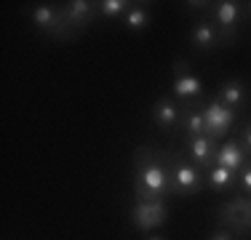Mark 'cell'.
<instances>
[{"instance_id": "6da1fadb", "label": "cell", "mask_w": 251, "mask_h": 240, "mask_svg": "<svg viewBox=\"0 0 251 240\" xmlns=\"http://www.w3.org/2000/svg\"><path fill=\"white\" fill-rule=\"evenodd\" d=\"M134 192L136 200H166V195H171V166L169 155H163L160 149L139 147L134 155Z\"/></svg>"}, {"instance_id": "7a4b0ae2", "label": "cell", "mask_w": 251, "mask_h": 240, "mask_svg": "<svg viewBox=\"0 0 251 240\" xmlns=\"http://www.w3.org/2000/svg\"><path fill=\"white\" fill-rule=\"evenodd\" d=\"M169 166H171V195L174 197H193L198 195L203 187V173L195 163H190L187 158H182L179 152L169 155Z\"/></svg>"}, {"instance_id": "3957f363", "label": "cell", "mask_w": 251, "mask_h": 240, "mask_svg": "<svg viewBox=\"0 0 251 240\" xmlns=\"http://www.w3.org/2000/svg\"><path fill=\"white\" fill-rule=\"evenodd\" d=\"M217 216L232 235H249L251 232V197L238 195L232 200H225L219 206Z\"/></svg>"}, {"instance_id": "277c9868", "label": "cell", "mask_w": 251, "mask_h": 240, "mask_svg": "<svg viewBox=\"0 0 251 240\" xmlns=\"http://www.w3.org/2000/svg\"><path fill=\"white\" fill-rule=\"evenodd\" d=\"M169 221V208L166 200H136L131 208V224L139 232H150L158 230Z\"/></svg>"}, {"instance_id": "5b68a950", "label": "cell", "mask_w": 251, "mask_h": 240, "mask_svg": "<svg viewBox=\"0 0 251 240\" xmlns=\"http://www.w3.org/2000/svg\"><path fill=\"white\" fill-rule=\"evenodd\" d=\"M203 120H206V136L222 139L227 131L232 128V123H235V110H230L219 99H214L203 107Z\"/></svg>"}, {"instance_id": "8992f818", "label": "cell", "mask_w": 251, "mask_h": 240, "mask_svg": "<svg viewBox=\"0 0 251 240\" xmlns=\"http://www.w3.org/2000/svg\"><path fill=\"white\" fill-rule=\"evenodd\" d=\"M201 94H203V83L190 72V64L184 59H176L174 62V96L182 104H187V101L201 99Z\"/></svg>"}, {"instance_id": "52a82bcc", "label": "cell", "mask_w": 251, "mask_h": 240, "mask_svg": "<svg viewBox=\"0 0 251 240\" xmlns=\"http://www.w3.org/2000/svg\"><path fill=\"white\" fill-rule=\"evenodd\" d=\"M94 14H97V3H91V0H73V3H67L62 8V27H59L56 38H67L64 29H73V32L83 29L94 19Z\"/></svg>"}, {"instance_id": "ba28073f", "label": "cell", "mask_w": 251, "mask_h": 240, "mask_svg": "<svg viewBox=\"0 0 251 240\" xmlns=\"http://www.w3.org/2000/svg\"><path fill=\"white\" fill-rule=\"evenodd\" d=\"M214 16H217V27H219L222 46L230 43V40L235 38L238 22H241V3H235V0H222V3H217Z\"/></svg>"}, {"instance_id": "9c48e42d", "label": "cell", "mask_w": 251, "mask_h": 240, "mask_svg": "<svg viewBox=\"0 0 251 240\" xmlns=\"http://www.w3.org/2000/svg\"><path fill=\"white\" fill-rule=\"evenodd\" d=\"M184 144H187V155L190 160H193L198 168H211L214 166V158H217V144H214L211 136H190V139H184Z\"/></svg>"}, {"instance_id": "30bf717a", "label": "cell", "mask_w": 251, "mask_h": 240, "mask_svg": "<svg viewBox=\"0 0 251 240\" xmlns=\"http://www.w3.org/2000/svg\"><path fill=\"white\" fill-rule=\"evenodd\" d=\"M246 158H249V152L243 149L241 139H230V142H222V144H219L214 163L230 168L232 173H241V168L246 166Z\"/></svg>"}, {"instance_id": "8fae6325", "label": "cell", "mask_w": 251, "mask_h": 240, "mask_svg": "<svg viewBox=\"0 0 251 240\" xmlns=\"http://www.w3.org/2000/svg\"><path fill=\"white\" fill-rule=\"evenodd\" d=\"M152 123L163 131H171L182 123V107L176 104L171 96H160L152 107Z\"/></svg>"}, {"instance_id": "7c38bea8", "label": "cell", "mask_w": 251, "mask_h": 240, "mask_svg": "<svg viewBox=\"0 0 251 240\" xmlns=\"http://www.w3.org/2000/svg\"><path fill=\"white\" fill-rule=\"evenodd\" d=\"M29 19H32V24L40 29V32L59 35V27H62V11H56L49 3H38V5L29 8Z\"/></svg>"}, {"instance_id": "4fadbf2b", "label": "cell", "mask_w": 251, "mask_h": 240, "mask_svg": "<svg viewBox=\"0 0 251 240\" xmlns=\"http://www.w3.org/2000/svg\"><path fill=\"white\" fill-rule=\"evenodd\" d=\"M190 40L198 51H214L217 46H222V38H219V27L208 19H198L190 32Z\"/></svg>"}, {"instance_id": "5bb4252c", "label": "cell", "mask_w": 251, "mask_h": 240, "mask_svg": "<svg viewBox=\"0 0 251 240\" xmlns=\"http://www.w3.org/2000/svg\"><path fill=\"white\" fill-rule=\"evenodd\" d=\"M206 182H208V187H211V190L225 192V190H230V187H235V184H238V173H232L230 168L214 163L211 168H206Z\"/></svg>"}, {"instance_id": "9a60e30c", "label": "cell", "mask_w": 251, "mask_h": 240, "mask_svg": "<svg viewBox=\"0 0 251 240\" xmlns=\"http://www.w3.org/2000/svg\"><path fill=\"white\" fill-rule=\"evenodd\" d=\"M217 99L222 101L225 107H230V110H238V107L246 101V86H243V80H227V83H222Z\"/></svg>"}, {"instance_id": "2e32d148", "label": "cell", "mask_w": 251, "mask_h": 240, "mask_svg": "<svg viewBox=\"0 0 251 240\" xmlns=\"http://www.w3.org/2000/svg\"><path fill=\"white\" fill-rule=\"evenodd\" d=\"M147 27H150V11H147V5H131L128 14H126V29L142 32Z\"/></svg>"}, {"instance_id": "e0dca14e", "label": "cell", "mask_w": 251, "mask_h": 240, "mask_svg": "<svg viewBox=\"0 0 251 240\" xmlns=\"http://www.w3.org/2000/svg\"><path fill=\"white\" fill-rule=\"evenodd\" d=\"M134 3H128V0H101V3H97V11L104 19H115V16H123L128 14V8Z\"/></svg>"}, {"instance_id": "ac0fdd59", "label": "cell", "mask_w": 251, "mask_h": 240, "mask_svg": "<svg viewBox=\"0 0 251 240\" xmlns=\"http://www.w3.org/2000/svg\"><path fill=\"white\" fill-rule=\"evenodd\" d=\"M238 184L243 187L246 195H251V163H246L241 168V173H238Z\"/></svg>"}, {"instance_id": "d6986e66", "label": "cell", "mask_w": 251, "mask_h": 240, "mask_svg": "<svg viewBox=\"0 0 251 240\" xmlns=\"http://www.w3.org/2000/svg\"><path fill=\"white\" fill-rule=\"evenodd\" d=\"M241 144H243V149L251 155V123L243 125V134H241Z\"/></svg>"}, {"instance_id": "ffe728a7", "label": "cell", "mask_w": 251, "mask_h": 240, "mask_svg": "<svg viewBox=\"0 0 251 240\" xmlns=\"http://www.w3.org/2000/svg\"><path fill=\"white\" fill-rule=\"evenodd\" d=\"M208 240H235V238H232V232H230V230H214Z\"/></svg>"}, {"instance_id": "44dd1931", "label": "cell", "mask_w": 251, "mask_h": 240, "mask_svg": "<svg viewBox=\"0 0 251 240\" xmlns=\"http://www.w3.org/2000/svg\"><path fill=\"white\" fill-rule=\"evenodd\" d=\"M147 240H163V238H158V235H152V238H147Z\"/></svg>"}, {"instance_id": "7402d4cb", "label": "cell", "mask_w": 251, "mask_h": 240, "mask_svg": "<svg viewBox=\"0 0 251 240\" xmlns=\"http://www.w3.org/2000/svg\"><path fill=\"white\" fill-rule=\"evenodd\" d=\"M249 8H251V3H249Z\"/></svg>"}]
</instances>
